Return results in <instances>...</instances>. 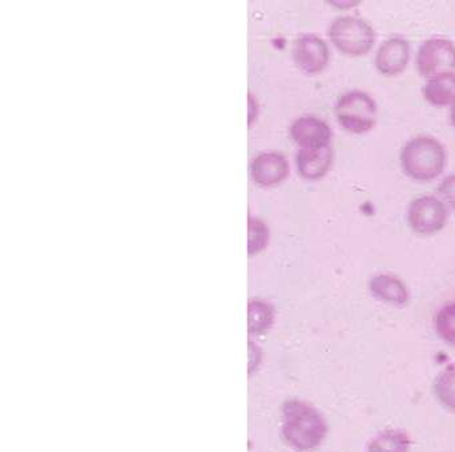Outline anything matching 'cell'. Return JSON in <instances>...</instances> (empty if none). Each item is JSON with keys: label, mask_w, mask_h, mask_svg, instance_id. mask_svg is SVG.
Returning a JSON list of instances; mask_svg holds the SVG:
<instances>
[{"label": "cell", "mask_w": 455, "mask_h": 452, "mask_svg": "<svg viewBox=\"0 0 455 452\" xmlns=\"http://www.w3.org/2000/svg\"><path fill=\"white\" fill-rule=\"evenodd\" d=\"M291 133L293 141L304 149H320L331 146V128L318 117H299L291 125Z\"/></svg>", "instance_id": "obj_8"}, {"label": "cell", "mask_w": 455, "mask_h": 452, "mask_svg": "<svg viewBox=\"0 0 455 452\" xmlns=\"http://www.w3.org/2000/svg\"><path fill=\"white\" fill-rule=\"evenodd\" d=\"M371 294L379 301L393 306H405L409 302L408 288L405 283L393 275H377L369 283Z\"/></svg>", "instance_id": "obj_12"}, {"label": "cell", "mask_w": 455, "mask_h": 452, "mask_svg": "<svg viewBox=\"0 0 455 452\" xmlns=\"http://www.w3.org/2000/svg\"><path fill=\"white\" fill-rule=\"evenodd\" d=\"M331 4H334V5H337V7H339V5H342L341 8H350V7H353V5H358L360 4V2H331Z\"/></svg>", "instance_id": "obj_22"}, {"label": "cell", "mask_w": 455, "mask_h": 452, "mask_svg": "<svg viewBox=\"0 0 455 452\" xmlns=\"http://www.w3.org/2000/svg\"><path fill=\"white\" fill-rule=\"evenodd\" d=\"M248 230V253L249 255H256L267 247L269 231L264 222L254 218L249 219Z\"/></svg>", "instance_id": "obj_18"}, {"label": "cell", "mask_w": 455, "mask_h": 452, "mask_svg": "<svg viewBox=\"0 0 455 452\" xmlns=\"http://www.w3.org/2000/svg\"><path fill=\"white\" fill-rule=\"evenodd\" d=\"M293 59L301 71L310 75L318 74L328 64V45L317 35H301L294 42Z\"/></svg>", "instance_id": "obj_7"}, {"label": "cell", "mask_w": 455, "mask_h": 452, "mask_svg": "<svg viewBox=\"0 0 455 452\" xmlns=\"http://www.w3.org/2000/svg\"><path fill=\"white\" fill-rule=\"evenodd\" d=\"M411 61V45L403 37H392L382 43L376 55V67L382 75L401 74Z\"/></svg>", "instance_id": "obj_9"}, {"label": "cell", "mask_w": 455, "mask_h": 452, "mask_svg": "<svg viewBox=\"0 0 455 452\" xmlns=\"http://www.w3.org/2000/svg\"><path fill=\"white\" fill-rule=\"evenodd\" d=\"M328 426L315 408L299 400H289L283 408V435L299 451L315 450L325 440Z\"/></svg>", "instance_id": "obj_1"}, {"label": "cell", "mask_w": 455, "mask_h": 452, "mask_svg": "<svg viewBox=\"0 0 455 452\" xmlns=\"http://www.w3.org/2000/svg\"><path fill=\"white\" fill-rule=\"evenodd\" d=\"M424 96L435 107L449 106L455 101V72L438 75L425 85Z\"/></svg>", "instance_id": "obj_13"}, {"label": "cell", "mask_w": 455, "mask_h": 452, "mask_svg": "<svg viewBox=\"0 0 455 452\" xmlns=\"http://www.w3.org/2000/svg\"><path fill=\"white\" fill-rule=\"evenodd\" d=\"M451 125H453L455 127V101L453 104H451Z\"/></svg>", "instance_id": "obj_23"}, {"label": "cell", "mask_w": 455, "mask_h": 452, "mask_svg": "<svg viewBox=\"0 0 455 452\" xmlns=\"http://www.w3.org/2000/svg\"><path fill=\"white\" fill-rule=\"evenodd\" d=\"M336 117L349 133H368L377 123L376 101L363 91H350L337 101Z\"/></svg>", "instance_id": "obj_4"}, {"label": "cell", "mask_w": 455, "mask_h": 452, "mask_svg": "<svg viewBox=\"0 0 455 452\" xmlns=\"http://www.w3.org/2000/svg\"><path fill=\"white\" fill-rule=\"evenodd\" d=\"M435 395L443 408L455 413V365L449 366L435 379Z\"/></svg>", "instance_id": "obj_16"}, {"label": "cell", "mask_w": 455, "mask_h": 452, "mask_svg": "<svg viewBox=\"0 0 455 452\" xmlns=\"http://www.w3.org/2000/svg\"><path fill=\"white\" fill-rule=\"evenodd\" d=\"M416 66L419 74L429 79L438 75L454 72V43L443 37L427 40L417 53Z\"/></svg>", "instance_id": "obj_6"}, {"label": "cell", "mask_w": 455, "mask_h": 452, "mask_svg": "<svg viewBox=\"0 0 455 452\" xmlns=\"http://www.w3.org/2000/svg\"><path fill=\"white\" fill-rule=\"evenodd\" d=\"M438 195H440L445 206L448 205L449 207L455 210V174L454 175L446 176L441 182L440 186H438Z\"/></svg>", "instance_id": "obj_19"}, {"label": "cell", "mask_w": 455, "mask_h": 452, "mask_svg": "<svg viewBox=\"0 0 455 452\" xmlns=\"http://www.w3.org/2000/svg\"><path fill=\"white\" fill-rule=\"evenodd\" d=\"M257 115V101H254L253 95L249 93V125L253 122Z\"/></svg>", "instance_id": "obj_21"}, {"label": "cell", "mask_w": 455, "mask_h": 452, "mask_svg": "<svg viewBox=\"0 0 455 452\" xmlns=\"http://www.w3.org/2000/svg\"><path fill=\"white\" fill-rule=\"evenodd\" d=\"M261 360V351L254 343H249V374L253 373Z\"/></svg>", "instance_id": "obj_20"}, {"label": "cell", "mask_w": 455, "mask_h": 452, "mask_svg": "<svg viewBox=\"0 0 455 452\" xmlns=\"http://www.w3.org/2000/svg\"><path fill=\"white\" fill-rule=\"evenodd\" d=\"M333 160V149L331 146L320 149H299L297 154V170L299 175L310 181H317L326 175Z\"/></svg>", "instance_id": "obj_11"}, {"label": "cell", "mask_w": 455, "mask_h": 452, "mask_svg": "<svg viewBox=\"0 0 455 452\" xmlns=\"http://www.w3.org/2000/svg\"><path fill=\"white\" fill-rule=\"evenodd\" d=\"M408 223L419 235H433L440 232L448 223V208L443 200L435 197L417 198L409 206Z\"/></svg>", "instance_id": "obj_5"}, {"label": "cell", "mask_w": 455, "mask_h": 452, "mask_svg": "<svg viewBox=\"0 0 455 452\" xmlns=\"http://www.w3.org/2000/svg\"><path fill=\"white\" fill-rule=\"evenodd\" d=\"M401 165L409 178L429 182L445 170V147L432 136L411 139L401 151Z\"/></svg>", "instance_id": "obj_2"}, {"label": "cell", "mask_w": 455, "mask_h": 452, "mask_svg": "<svg viewBox=\"0 0 455 452\" xmlns=\"http://www.w3.org/2000/svg\"><path fill=\"white\" fill-rule=\"evenodd\" d=\"M289 165L283 155L265 152L251 163V176L262 187L275 186L288 176Z\"/></svg>", "instance_id": "obj_10"}, {"label": "cell", "mask_w": 455, "mask_h": 452, "mask_svg": "<svg viewBox=\"0 0 455 452\" xmlns=\"http://www.w3.org/2000/svg\"><path fill=\"white\" fill-rule=\"evenodd\" d=\"M435 331L446 344L455 347V303L448 304L438 311Z\"/></svg>", "instance_id": "obj_17"}, {"label": "cell", "mask_w": 455, "mask_h": 452, "mask_svg": "<svg viewBox=\"0 0 455 452\" xmlns=\"http://www.w3.org/2000/svg\"><path fill=\"white\" fill-rule=\"evenodd\" d=\"M411 440L405 432L398 430L382 432L368 446V452H409Z\"/></svg>", "instance_id": "obj_15"}, {"label": "cell", "mask_w": 455, "mask_h": 452, "mask_svg": "<svg viewBox=\"0 0 455 452\" xmlns=\"http://www.w3.org/2000/svg\"><path fill=\"white\" fill-rule=\"evenodd\" d=\"M273 323V307L267 302L251 301L248 306V328L253 335H261Z\"/></svg>", "instance_id": "obj_14"}, {"label": "cell", "mask_w": 455, "mask_h": 452, "mask_svg": "<svg viewBox=\"0 0 455 452\" xmlns=\"http://www.w3.org/2000/svg\"><path fill=\"white\" fill-rule=\"evenodd\" d=\"M329 37L345 55L363 56L373 48L376 34L363 19L341 16L331 23Z\"/></svg>", "instance_id": "obj_3"}]
</instances>
